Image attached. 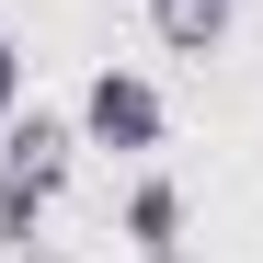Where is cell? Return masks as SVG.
I'll list each match as a JSON object with an SVG mask.
<instances>
[{"label": "cell", "instance_id": "4", "mask_svg": "<svg viewBox=\"0 0 263 263\" xmlns=\"http://www.w3.org/2000/svg\"><path fill=\"white\" fill-rule=\"evenodd\" d=\"M229 23H240V0H149V34H160L172 58H217Z\"/></svg>", "mask_w": 263, "mask_h": 263}, {"label": "cell", "instance_id": "3", "mask_svg": "<svg viewBox=\"0 0 263 263\" xmlns=\"http://www.w3.org/2000/svg\"><path fill=\"white\" fill-rule=\"evenodd\" d=\"M126 252L138 263H183V183H172V172H149V183L126 195Z\"/></svg>", "mask_w": 263, "mask_h": 263}, {"label": "cell", "instance_id": "5", "mask_svg": "<svg viewBox=\"0 0 263 263\" xmlns=\"http://www.w3.org/2000/svg\"><path fill=\"white\" fill-rule=\"evenodd\" d=\"M0 252H46V195L0 172Z\"/></svg>", "mask_w": 263, "mask_h": 263}, {"label": "cell", "instance_id": "1", "mask_svg": "<svg viewBox=\"0 0 263 263\" xmlns=\"http://www.w3.org/2000/svg\"><path fill=\"white\" fill-rule=\"evenodd\" d=\"M160 126H172V103H160V80H138V69H92V92H80V138L92 149H160Z\"/></svg>", "mask_w": 263, "mask_h": 263}, {"label": "cell", "instance_id": "2", "mask_svg": "<svg viewBox=\"0 0 263 263\" xmlns=\"http://www.w3.org/2000/svg\"><path fill=\"white\" fill-rule=\"evenodd\" d=\"M80 149H92V138H80L69 115H34V103H23L12 126H0V172H12V183H34L46 206H58V183L80 172Z\"/></svg>", "mask_w": 263, "mask_h": 263}, {"label": "cell", "instance_id": "6", "mask_svg": "<svg viewBox=\"0 0 263 263\" xmlns=\"http://www.w3.org/2000/svg\"><path fill=\"white\" fill-rule=\"evenodd\" d=\"M12 115H23V46L0 34V126H12Z\"/></svg>", "mask_w": 263, "mask_h": 263}]
</instances>
